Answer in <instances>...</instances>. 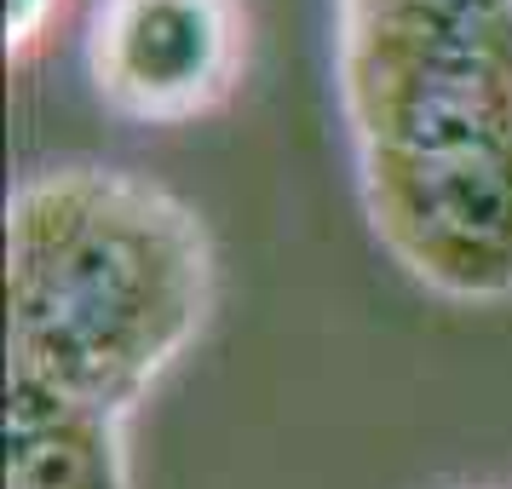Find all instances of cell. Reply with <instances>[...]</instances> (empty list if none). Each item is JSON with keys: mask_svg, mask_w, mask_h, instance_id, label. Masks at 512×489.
Here are the masks:
<instances>
[{"mask_svg": "<svg viewBox=\"0 0 512 489\" xmlns=\"http://www.w3.org/2000/svg\"><path fill=\"white\" fill-rule=\"evenodd\" d=\"M340 110L380 248L443 300H507L512 0H340Z\"/></svg>", "mask_w": 512, "mask_h": 489, "instance_id": "cell-1", "label": "cell"}, {"mask_svg": "<svg viewBox=\"0 0 512 489\" xmlns=\"http://www.w3.org/2000/svg\"><path fill=\"white\" fill-rule=\"evenodd\" d=\"M213 311V242L156 179L47 167L6 202L12 374L133 415Z\"/></svg>", "mask_w": 512, "mask_h": 489, "instance_id": "cell-2", "label": "cell"}, {"mask_svg": "<svg viewBox=\"0 0 512 489\" xmlns=\"http://www.w3.org/2000/svg\"><path fill=\"white\" fill-rule=\"evenodd\" d=\"M242 0H98L87 70L104 110L144 127H179L219 110L242 81Z\"/></svg>", "mask_w": 512, "mask_h": 489, "instance_id": "cell-3", "label": "cell"}, {"mask_svg": "<svg viewBox=\"0 0 512 489\" xmlns=\"http://www.w3.org/2000/svg\"><path fill=\"white\" fill-rule=\"evenodd\" d=\"M6 489H133L121 415L6 369Z\"/></svg>", "mask_w": 512, "mask_h": 489, "instance_id": "cell-4", "label": "cell"}, {"mask_svg": "<svg viewBox=\"0 0 512 489\" xmlns=\"http://www.w3.org/2000/svg\"><path fill=\"white\" fill-rule=\"evenodd\" d=\"M52 12H58V0H6V58H24L41 47Z\"/></svg>", "mask_w": 512, "mask_h": 489, "instance_id": "cell-5", "label": "cell"}]
</instances>
